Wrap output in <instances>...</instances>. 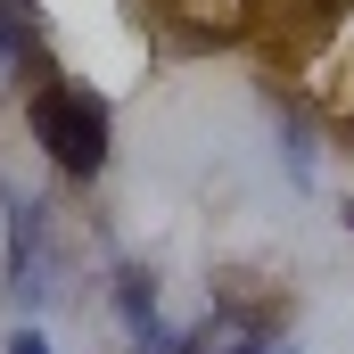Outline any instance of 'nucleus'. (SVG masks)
<instances>
[{
  "label": "nucleus",
  "instance_id": "nucleus-4",
  "mask_svg": "<svg viewBox=\"0 0 354 354\" xmlns=\"http://www.w3.org/2000/svg\"><path fill=\"white\" fill-rule=\"evenodd\" d=\"M280 354H297V346H280Z\"/></svg>",
  "mask_w": 354,
  "mask_h": 354
},
{
  "label": "nucleus",
  "instance_id": "nucleus-1",
  "mask_svg": "<svg viewBox=\"0 0 354 354\" xmlns=\"http://www.w3.org/2000/svg\"><path fill=\"white\" fill-rule=\"evenodd\" d=\"M25 124H33V149H41L66 181L107 174L115 115H107V99H99V91H83V83H41V91H33V107H25Z\"/></svg>",
  "mask_w": 354,
  "mask_h": 354
},
{
  "label": "nucleus",
  "instance_id": "nucleus-2",
  "mask_svg": "<svg viewBox=\"0 0 354 354\" xmlns=\"http://www.w3.org/2000/svg\"><path fill=\"white\" fill-rule=\"evenodd\" d=\"M0 206H8V297H25V305H33V297L50 288V248H41V206H33V198H25L17 181L0 189Z\"/></svg>",
  "mask_w": 354,
  "mask_h": 354
},
{
  "label": "nucleus",
  "instance_id": "nucleus-3",
  "mask_svg": "<svg viewBox=\"0 0 354 354\" xmlns=\"http://www.w3.org/2000/svg\"><path fill=\"white\" fill-rule=\"evenodd\" d=\"M8 354H50V338H41V330H17V338H8Z\"/></svg>",
  "mask_w": 354,
  "mask_h": 354
}]
</instances>
